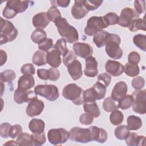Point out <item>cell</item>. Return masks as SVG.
<instances>
[{"label": "cell", "mask_w": 146, "mask_h": 146, "mask_svg": "<svg viewBox=\"0 0 146 146\" xmlns=\"http://www.w3.org/2000/svg\"><path fill=\"white\" fill-rule=\"evenodd\" d=\"M86 76L88 77H95L98 73V62L96 59L91 56L86 58V67L84 70Z\"/></svg>", "instance_id": "cell-18"}, {"label": "cell", "mask_w": 146, "mask_h": 146, "mask_svg": "<svg viewBox=\"0 0 146 146\" xmlns=\"http://www.w3.org/2000/svg\"><path fill=\"white\" fill-rule=\"evenodd\" d=\"M103 2V1L100 0H87L84 1V5L88 11H94L99 8V6H101Z\"/></svg>", "instance_id": "cell-44"}, {"label": "cell", "mask_w": 146, "mask_h": 146, "mask_svg": "<svg viewBox=\"0 0 146 146\" xmlns=\"http://www.w3.org/2000/svg\"><path fill=\"white\" fill-rule=\"evenodd\" d=\"M128 60L130 63L137 64L140 60V55L137 52L132 51L129 54Z\"/></svg>", "instance_id": "cell-56"}, {"label": "cell", "mask_w": 146, "mask_h": 146, "mask_svg": "<svg viewBox=\"0 0 146 146\" xmlns=\"http://www.w3.org/2000/svg\"><path fill=\"white\" fill-rule=\"evenodd\" d=\"M119 18L117 25L124 27H128L134 19L139 18V14L133 9L125 7L121 10Z\"/></svg>", "instance_id": "cell-11"}, {"label": "cell", "mask_w": 146, "mask_h": 146, "mask_svg": "<svg viewBox=\"0 0 146 146\" xmlns=\"http://www.w3.org/2000/svg\"><path fill=\"white\" fill-rule=\"evenodd\" d=\"M1 66H3L7 60V54L3 50H1Z\"/></svg>", "instance_id": "cell-60"}, {"label": "cell", "mask_w": 146, "mask_h": 146, "mask_svg": "<svg viewBox=\"0 0 146 146\" xmlns=\"http://www.w3.org/2000/svg\"><path fill=\"white\" fill-rule=\"evenodd\" d=\"M103 17L108 26L117 24L119 19V16L116 14L112 12L108 13Z\"/></svg>", "instance_id": "cell-46"}, {"label": "cell", "mask_w": 146, "mask_h": 146, "mask_svg": "<svg viewBox=\"0 0 146 146\" xmlns=\"http://www.w3.org/2000/svg\"><path fill=\"white\" fill-rule=\"evenodd\" d=\"M127 145L129 146L145 145V137L144 136H139L135 132L129 133L128 136L125 139Z\"/></svg>", "instance_id": "cell-24"}, {"label": "cell", "mask_w": 146, "mask_h": 146, "mask_svg": "<svg viewBox=\"0 0 146 146\" xmlns=\"http://www.w3.org/2000/svg\"><path fill=\"white\" fill-rule=\"evenodd\" d=\"M99 100V96L95 90L92 87L83 91V100L84 103H92Z\"/></svg>", "instance_id": "cell-30"}, {"label": "cell", "mask_w": 146, "mask_h": 146, "mask_svg": "<svg viewBox=\"0 0 146 146\" xmlns=\"http://www.w3.org/2000/svg\"><path fill=\"white\" fill-rule=\"evenodd\" d=\"M50 3L54 6H60L62 7H67L70 3V1H66V0H58V1H51Z\"/></svg>", "instance_id": "cell-58"}, {"label": "cell", "mask_w": 146, "mask_h": 146, "mask_svg": "<svg viewBox=\"0 0 146 146\" xmlns=\"http://www.w3.org/2000/svg\"><path fill=\"white\" fill-rule=\"evenodd\" d=\"M128 87L126 83L123 81H120L114 86L111 93V98L115 102H118L126 95Z\"/></svg>", "instance_id": "cell-17"}, {"label": "cell", "mask_w": 146, "mask_h": 146, "mask_svg": "<svg viewBox=\"0 0 146 146\" xmlns=\"http://www.w3.org/2000/svg\"><path fill=\"white\" fill-rule=\"evenodd\" d=\"M45 123L43 120L39 119H32L29 124V128L34 133H41L44 132Z\"/></svg>", "instance_id": "cell-25"}, {"label": "cell", "mask_w": 146, "mask_h": 146, "mask_svg": "<svg viewBox=\"0 0 146 146\" xmlns=\"http://www.w3.org/2000/svg\"><path fill=\"white\" fill-rule=\"evenodd\" d=\"M21 71L23 75H33L35 73V68L33 64L26 63L22 66Z\"/></svg>", "instance_id": "cell-50"}, {"label": "cell", "mask_w": 146, "mask_h": 146, "mask_svg": "<svg viewBox=\"0 0 146 146\" xmlns=\"http://www.w3.org/2000/svg\"><path fill=\"white\" fill-rule=\"evenodd\" d=\"M11 125L8 123H3L0 125V135L2 138H7L9 137V132Z\"/></svg>", "instance_id": "cell-51"}, {"label": "cell", "mask_w": 146, "mask_h": 146, "mask_svg": "<svg viewBox=\"0 0 146 146\" xmlns=\"http://www.w3.org/2000/svg\"><path fill=\"white\" fill-rule=\"evenodd\" d=\"M61 54L59 51L54 48L47 53V63L54 68L58 67L62 62Z\"/></svg>", "instance_id": "cell-22"}, {"label": "cell", "mask_w": 146, "mask_h": 146, "mask_svg": "<svg viewBox=\"0 0 146 146\" xmlns=\"http://www.w3.org/2000/svg\"><path fill=\"white\" fill-rule=\"evenodd\" d=\"M34 92L50 102L56 100L59 96L58 87L53 84H39L34 88Z\"/></svg>", "instance_id": "cell-7"}, {"label": "cell", "mask_w": 146, "mask_h": 146, "mask_svg": "<svg viewBox=\"0 0 146 146\" xmlns=\"http://www.w3.org/2000/svg\"><path fill=\"white\" fill-rule=\"evenodd\" d=\"M131 85L136 90H141L145 85V80L141 76H136L132 79Z\"/></svg>", "instance_id": "cell-48"}, {"label": "cell", "mask_w": 146, "mask_h": 146, "mask_svg": "<svg viewBox=\"0 0 146 146\" xmlns=\"http://www.w3.org/2000/svg\"><path fill=\"white\" fill-rule=\"evenodd\" d=\"M108 26L103 16H93L88 19L84 29V33L88 36H92L98 31L106 29Z\"/></svg>", "instance_id": "cell-6"}, {"label": "cell", "mask_w": 146, "mask_h": 146, "mask_svg": "<svg viewBox=\"0 0 146 146\" xmlns=\"http://www.w3.org/2000/svg\"><path fill=\"white\" fill-rule=\"evenodd\" d=\"M33 63L38 66H41L47 63V54L41 50L36 51L33 56Z\"/></svg>", "instance_id": "cell-29"}, {"label": "cell", "mask_w": 146, "mask_h": 146, "mask_svg": "<svg viewBox=\"0 0 146 146\" xmlns=\"http://www.w3.org/2000/svg\"><path fill=\"white\" fill-rule=\"evenodd\" d=\"M47 14L48 15L50 21L55 22L57 19L62 17L60 12L56 8V7L52 6L47 11Z\"/></svg>", "instance_id": "cell-42"}, {"label": "cell", "mask_w": 146, "mask_h": 146, "mask_svg": "<svg viewBox=\"0 0 146 146\" xmlns=\"http://www.w3.org/2000/svg\"><path fill=\"white\" fill-rule=\"evenodd\" d=\"M44 107V103L38 98H35L29 102L26 107V112L28 116L31 117H34L39 115L42 112Z\"/></svg>", "instance_id": "cell-13"}, {"label": "cell", "mask_w": 146, "mask_h": 146, "mask_svg": "<svg viewBox=\"0 0 146 146\" xmlns=\"http://www.w3.org/2000/svg\"><path fill=\"white\" fill-rule=\"evenodd\" d=\"M111 81V76L108 73H102L98 76V82H99L105 86L106 87H108Z\"/></svg>", "instance_id": "cell-49"}, {"label": "cell", "mask_w": 146, "mask_h": 146, "mask_svg": "<svg viewBox=\"0 0 146 146\" xmlns=\"http://www.w3.org/2000/svg\"><path fill=\"white\" fill-rule=\"evenodd\" d=\"M84 90L75 83H70L66 85L62 91L63 96L71 100L76 105L79 106L84 103L83 100Z\"/></svg>", "instance_id": "cell-4"}, {"label": "cell", "mask_w": 146, "mask_h": 146, "mask_svg": "<svg viewBox=\"0 0 146 146\" xmlns=\"http://www.w3.org/2000/svg\"><path fill=\"white\" fill-rule=\"evenodd\" d=\"M83 108L85 112L91 115L94 117H98L100 115V111L96 102L83 103Z\"/></svg>", "instance_id": "cell-26"}, {"label": "cell", "mask_w": 146, "mask_h": 146, "mask_svg": "<svg viewBox=\"0 0 146 146\" xmlns=\"http://www.w3.org/2000/svg\"><path fill=\"white\" fill-rule=\"evenodd\" d=\"M133 101V98L132 95H125L118 101L117 106L119 108L125 110L132 106Z\"/></svg>", "instance_id": "cell-35"}, {"label": "cell", "mask_w": 146, "mask_h": 146, "mask_svg": "<svg viewBox=\"0 0 146 146\" xmlns=\"http://www.w3.org/2000/svg\"><path fill=\"white\" fill-rule=\"evenodd\" d=\"M130 130L127 125H122L117 127L114 131L115 137L120 140H125L129 135Z\"/></svg>", "instance_id": "cell-33"}, {"label": "cell", "mask_w": 146, "mask_h": 146, "mask_svg": "<svg viewBox=\"0 0 146 146\" xmlns=\"http://www.w3.org/2000/svg\"><path fill=\"white\" fill-rule=\"evenodd\" d=\"M91 132L92 141H96L100 143H105L108 138L107 131L103 128L96 126H91L89 127Z\"/></svg>", "instance_id": "cell-20"}, {"label": "cell", "mask_w": 146, "mask_h": 146, "mask_svg": "<svg viewBox=\"0 0 146 146\" xmlns=\"http://www.w3.org/2000/svg\"><path fill=\"white\" fill-rule=\"evenodd\" d=\"M66 41L63 38L58 39L56 43L54 46V48L60 52L61 55L64 56L68 51V49L66 46Z\"/></svg>", "instance_id": "cell-41"}, {"label": "cell", "mask_w": 146, "mask_h": 146, "mask_svg": "<svg viewBox=\"0 0 146 146\" xmlns=\"http://www.w3.org/2000/svg\"><path fill=\"white\" fill-rule=\"evenodd\" d=\"M103 108L104 110L107 112H112L119 108L117 104L111 98V97L106 98L103 102Z\"/></svg>", "instance_id": "cell-39"}, {"label": "cell", "mask_w": 146, "mask_h": 146, "mask_svg": "<svg viewBox=\"0 0 146 146\" xmlns=\"http://www.w3.org/2000/svg\"><path fill=\"white\" fill-rule=\"evenodd\" d=\"M49 142L53 145H59L65 143L69 139L68 132L62 128L51 129L47 133Z\"/></svg>", "instance_id": "cell-10"}, {"label": "cell", "mask_w": 146, "mask_h": 146, "mask_svg": "<svg viewBox=\"0 0 146 146\" xmlns=\"http://www.w3.org/2000/svg\"><path fill=\"white\" fill-rule=\"evenodd\" d=\"M37 95L34 91L17 88L14 91V100L17 104H22L23 103L30 102L35 98H38Z\"/></svg>", "instance_id": "cell-12"}, {"label": "cell", "mask_w": 146, "mask_h": 146, "mask_svg": "<svg viewBox=\"0 0 146 146\" xmlns=\"http://www.w3.org/2000/svg\"><path fill=\"white\" fill-rule=\"evenodd\" d=\"M92 87L95 90V91H96L99 98V100L102 99L104 98L106 94V87L105 86H104L103 84L99 83V82H96V83H95Z\"/></svg>", "instance_id": "cell-47"}, {"label": "cell", "mask_w": 146, "mask_h": 146, "mask_svg": "<svg viewBox=\"0 0 146 146\" xmlns=\"http://www.w3.org/2000/svg\"><path fill=\"white\" fill-rule=\"evenodd\" d=\"M67 71L74 80L79 79L82 76V67L81 63L77 59L74 60L67 66Z\"/></svg>", "instance_id": "cell-19"}, {"label": "cell", "mask_w": 146, "mask_h": 146, "mask_svg": "<svg viewBox=\"0 0 146 146\" xmlns=\"http://www.w3.org/2000/svg\"><path fill=\"white\" fill-rule=\"evenodd\" d=\"M49 71V78L48 79L51 81L55 82L58 80L60 77L59 71L54 67H51L48 69Z\"/></svg>", "instance_id": "cell-57"}, {"label": "cell", "mask_w": 146, "mask_h": 146, "mask_svg": "<svg viewBox=\"0 0 146 146\" xmlns=\"http://www.w3.org/2000/svg\"><path fill=\"white\" fill-rule=\"evenodd\" d=\"M94 121V117L91 115L85 112L82 114L79 117V121L83 125H88L92 123Z\"/></svg>", "instance_id": "cell-53"}, {"label": "cell", "mask_w": 146, "mask_h": 146, "mask_svg": "<svg viewBox=\"0 0 146 146\" xmlns=\"http://www.w3.org/2000/svg\"><path fill=\"white\" fill-rule=\"evenodd\" d=\"M3 145H18V144L16 141L10 140V141H7L6 143H5Z\"/></svg>", "instance_id": "cell-61"}, {"label": "cell", "mask_w": 146, "mask_h": 146, "mask_svg": "<svg viewBox=\"0 0 146 146\" xmlns=\"http://www.w3.org/2000/svg\"><path fill=\"white\" fill-rule=\"evenodd\" d=\"M32 140L34 145L40 146L43 145L46 141L45 133L43 132L41 133H34L31 135Z\"/></svg>", "instance_id": "cell-43"}, {"label": "cell", "mask_w": 146, "mask_h": 146, "mask_svg": "<svg viewBox=\"0 0 146 146\" xmlns=\"http://www.w3.org/2000/svg\"><path fill=\"white\" fill-rule=\"evenodd\" d=\"M16 142L18 145H25V146H31L34 145L32 140L31 135L27 133H22L17 137Z\"/></svg>", "instance_id": "cell-34"}, {"label": "cell", "mask_w": 146, "mask_h": 146, "mask_svg": "<svg viewBox=\"0 0 146 146\" xmlns=\"http://www.w3.org/2000/svg\"><path fill=\"white\" fill-rule=\"evenodd\" d=\"M69 139L74 141L87 143L92 141L90 130L88 128H82L78 127L72 128L70 131Z\"/></svg>", "instance_id": "cell-9"}, {"label": "cell", "mask_w": 146, "mask_h": 146, "mask_svg": "<svg viewBox=\"0 0 146 146\" xmlns=\"http://www.w3.org/2000/svg\"><path fill=\"white\" fill-rule=\"evenodd\" d=\"M128 28L131 31H132V32L137 31L138 30L145 31L146 27H145V24L144 17L143 19L139 18L137 19H134L129 25V26L128 27Z\"/></svg>", "instance_id": "cell-31"}, {"label": "cell", "mask_w": 146, "mask_h": 146, "mask_svg": "<svg viewBox=\"0 0 146 146\" xmlns=\"http://www.w3.org/2000/svg\"><path fill=\"white\" fill-rule=\"evenodd\" d=\"M106 71L108 74L113 76L121 75L124 72V68L122 64L117 61L108 60L105 64Z\"/></svg>", "instance_id": "cell-16"}, {"label": "cell", "mask_w": 146, "mask_h": 146, "mask_svg": "<svg viewBox=\"0 0 146 146\" xmlns=\"http://www.w3.org/2000/svg\"><path fill=\"white\" fill-rule=\"evenodd\" d=\"M75 59H77L75 54L72 51L68 50L67 54L63 58V63L66 66H67Z\"/></svg>", "instance_id": "cell-54"}, {"label": "cell", "mask_w": 146, "mask_h": 146, "mask_svg": "<svg viewBox=\"0 0 146 146\" xmlns=\"http://www.w3.org/2000/svg\"><path fill=\"white\" fill-rule=\"evenodd\" d=\"M108 33L106 31L101 30L98 31L94 36L93 41L95 45L99 47H102L105 46L106 39Z\"/></svg>", "instance_id": "cell-28"}, {"label": "cell", "mask_w": 146, "mask_h": 146, "mask_svg": "<svg viewBox=\"0 0 146 146\" xmlns=\"http://www.w3.org/2000/svg\"><path fill=\"white\" fill-rule=\"evenodd\" d=\"M133 98L132 109L137 113L144 115L146 113V90H135L132 94Z\"/></svg>", "instance_id": "cell-8"}, {"label": "cell", "mask_w": 146, "mask_h": 146, "mask_svg": "<svg viewBox=\"0 0 146 146\" xmlns=\"http://www.w3.org/2000/svg\"><path fill=\"white\" fill-rule=\"evenodd\" d=\"M124 72L125 74L130 77H134L137 76L140 73L139 67L137 64L130 63L127 62L123 66Z\"/></svg>", "instance_id": "cell-32"}, {"label": "cell", "mask_w": 146, "mask_h": 146, "mask_svg": "<svg viewBox=\"0 0 146 146\" xmlns=\"http://www.w3.org/2000/svg\"><path fill=\"white\" fill-rule=\"evenodd\" d=\"M28 1L11 0L7 2L3 11V16L7 19H12L18 13H21L26 10L29 7Z\"/></svg>", "instance_id": "cell-3"}, {"label": "cell", "mask_w": 146, "mask_h": 146, "mask_svg": "<svg viewBox=\"0 0 146 146\" xmlns=\"http://www.w3.org/2000/svg\"><path fill=\"white\" fill-rule=\"evenodd\" d=\"M127 127L129 130L136 131L140 129L142 126L141 119L136 116L130 115L127 119Z\"/></svg>", "instance_id": "cell-27"}, {"label": "cell", "mask_w": 146, "mask_h": 146, "mask_svg": "<svg viewBox=\"0 0 146 146\" xmlns=\"http://www.w3.org/2000/svg\"><path fill=\"white\" fill-rule=\"evenodd\" d=\"M22 133V128L19 124H15L14 125H12L9 132V137L15 139L17 137H18Z\"/></svg>", "instance_id": "cell-52"}, {"label": "cell", "mask_w": 146, "mask_h": 146, "mask_svg": "<svg viewBox=\"0 0 146 146\" xmlns=\"http://www.w3.org/2000/svg\"><path fill=\"white\" fill-rule=\"evenodd\" d=\"M120 37L116 34H110L106 39V52L108 56L113 59H119L122 57L123 50L119 47Z\"/></svg>", "instance_id": "cell-2"}, {"label": "cell", "mask_w": 146, "mask_h": 146, "mask_svg": "<svg viewBox=\"0 0 146 146\" xmlns=\"http://www.w3.org/2000/svg\"><path fill=\"white\" fill-rule=\"evenodd\" d=\"M111 123L114 125H119L122 123L124 120V115L123 113L119 110H115L112 112L110 116Z\"/></svg>", "instance_id": "cell-36"}, {"label": "cell", "mask_w": 146, "mask_h": 146, "mask_svg": "<svg viewBox=\"0 0 146 146\" xmlns=\"http://www.w3.org/2000/svg\"><path fill=\"white\" fill-rule=\"evenodd\" d=\"M53 46V40L51 38H47L38 44V48L41 51L47 52Z\"/></svg>", "instance_id": "cell-45"}, {"label": "cell", "mask_w": 146, "mask_h": 146, "mask_svg": "<svg viewBox=\"0 0 146 146\" xmlns=\"http://www.w3.org/2000/svg\"><path fill=\"white\" fill-rule=\"evenodd\" d=\"M15 72L12 70H6L1 73L0 79L2 82H11L15 79Z\"/></svg>", "instance_id": "cell-40"}, {"label": "cell", "mask_w": 146, "mask_h": 146, "mask_svg": "<svg viewBox=\"0 0 146 146\" xmlns=\"http://www.w3.org/2000/svg\"><path fill=\"white\" fill-rule=\"evenodd\" d=\"M60 35L70 43L76 42L79 40V34L77 30L70 25L65 18L61 17L54 22Z\"/></svg>", "instance_id": "cell-1"}, {"label": "cell", "mask_w": 146, "mask_h": 146, "mask_svg": "<svg viewBox=\"0 0 146 146\" xmlns=\"http://www.w3.org/2000/svg\"><path fill=\"white\" fill-rule=\"evenodd\" d=\"M133 43L136 47L143 51H145L146 50V35L139 34L135 35L133 38Z\"/></svg>", "instance_id": "cell-38"}, {"label": "cell", "mask_w": 146, "mask_h": 146, "mask_svg": "<svg viewBox=\"0 0 146 146\" xmlns=\"http://www.w3.org/2000/svg\"><path fill=\"white\" fill-rule=\"evenodd\" d=\"M88 13L84 5V0H76L71 8V15L75 19H81Z\"/></svg>", "instance_id": "cell-15"}, {"label": "cell", "mask_w": 146, "mask_h": 146, "mask_svg": "<svg viewBox=\"0 0 146 146\" xmlns=\"http://www.w3.org/2000/svg\"><path fill=\"white\" fill-rule=\"evenodd\" d=\"M37 75L38 77L42 80H46L49 78V71L48 70L46 69H38L37 70Z\"/></svg>", "instance_id": "cell-59"}, {"label": "cell", "mask_w": 146, "mask_h": 146, "mask_svg": "<svg viewBox=\"0 0 146 146\" xmlns=\"http://www.w3.org/2000/svg\"><path fill=\"white\" fill-rule=\"evenodd\" d=\"M46 38H47V34L42 29H36L31 35V40L37 44L40 43Z\"/></svg>", "instance_id": "cell-37"}, {"label": "cell", "mask_w": 146, "mask_h": 146, "mask_svg": "<svg viewBox=\"0 0 146 146\" xmlns=\"http://www.w3.org/2000/svg\"><path fill=\"white\" fill-rule=\"evenodd\" d=\"M47 13L41 12L35 14L33 18V26L36 29H44L50 23Z\"/></svg>", "instance_id": "cell-21"}, {"label": "cell", "mask_w": 146, "mask_h": 146, "mask_svg": "<svg viewBox=\"0 0 146 146\" xmlns=\"http://www.w3.org/2000/svg\"><path fill=\"white\" fill-rule=\"evenodd\" d=\"M35 85L34 77L31 75H23L18 79V88L21 90H29Z\"/></svg>", "instance_id": "cell-23"}, {"label": "cell", "mask_w": 146, "mask_h": 146, "mask_svg": "<svg viewBox=\"0 0 146 146\" xmlns=\"http://www.w3.org/2000/svg\"><path fill=\"white\" fill-rule=\"evenodd\" d=\"M134 7L135 11L139 14L143 13L145 10V1H135Z\"/></svg>", "instance_id": "cell-55"}, {"label": "cell", "mask_w": 146, "mask_h": 146, "mask_svg": "<svg viewBox=\"0 0 146 146\" xmlns=\"http://www.w3.org/2000/svg\"><path fill=\"white\" fill-rule=\"evenodd\" d=\"M73 50L76 55L82 58H87L93 54L92 47L87 43L76 42L73 45Z\"/></svg>", "instance_id": "cell-14"}, {"label": "cell", "mask_w": 146, "mask_h": 146, "mask_svg": "<svg viewBox=\"0 0 146 146\" xmlns=\"http://www.w3.org/2000/svg\"><path fill=\"white\" fill-rule=\"evenodd\" d=\"M0 44H3L13 41L17 36L18 30L9 21L0 18Z\"/></svg>", "instance_id": "cell-5"}]
</instances>
